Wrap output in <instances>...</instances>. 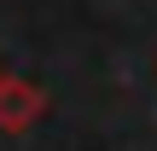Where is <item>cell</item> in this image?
<instances>
[{"instance_id": "1", "label": "cell", "mask_w": 157, "mask_h": 151, "mask_svg": "<svg viewBox=\"0 0 157 151\" xmlns=\"http://www.w3.org/2000/svg\"><path fill=\"white\" fill-rule=\"evenodd\" d=\"M41 111H47V87H35L29 76H0V128L6 134L35 128Z\"/></svg>"}]
</instances>
